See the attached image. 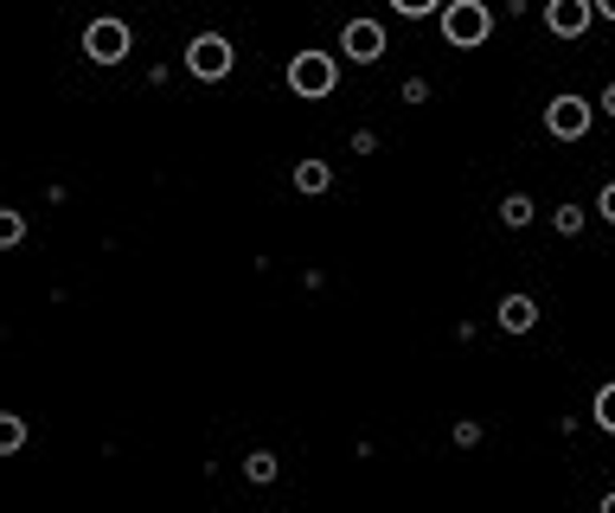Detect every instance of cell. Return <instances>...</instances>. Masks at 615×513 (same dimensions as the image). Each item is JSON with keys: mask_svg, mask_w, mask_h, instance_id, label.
I'll use <instances>...</instances> for the list:
<instances>
[{"mask_svg": "<svg viewBox=\"0 0 615 513\" xmlns=\"http://www.w3.org/2000/svg\"><path fill=\"white\" fill-rule=\"evenodd\" d=\"M590 116H597V103L577 97V90H564V97L546 103V136H558V142H584V136H590Z\"/></svg>", "mask_w": 615, "mask_h": 513, "instance_id": "5", "label": "cell"}, {"mask_svg": "<svg viewBox=\"0 0 615 513\" xmlns=\"http://www.w3.org/2000/svg\"><path fill=\"white\" fill-rule=\"evenodd\" d=\"M341 52L353 59V65H379V59L392 52V39H385V26H379V20H366V13H359V20H346V26H341Z\"/></svg>", "mask_w": 615, "mask_h": 513, "instance_id": "6", "label": "cell"}, {"mask_svg": "<svg viewBox=\"0 0 615 513\" xmlns=\"http://www.w3.org/2000/svg\"><path fill=\"white\" fill-rule=\"evenodd\" d=\"M129 52H136V26H129V20L103 13V20L84 26V59H90V65H123Z\"/></svg>", "mask_w": 615, "mask_h": 513, "instance_id": "4", "label": "cell"}, {"mask_svg": "<svg viewBox=\"0 0 615 513\" xmlns=\"http://www.w3.org/2000/svg\"><path fill=\"white\" fill-rule=\"evenodd\" d=\"M26 231H33V225H26L20 206H0V251H20V244H26Z\"/></svg>", "mask_w": 615, "mask_h": 513, "instance_id": "12", "label": "cell"}, {"mask_svg": "<svg viewBox=\"0 0 615 513\" xmlns=\"http://www.w3.org/2000/svg\"><path fill=\"white\" fill-rule=\"evenodd\" d=\"M481 437H487V431H481L475 418H462V424H456V431H449V443H456V449H475Z\"/></svg>", "mask_w": 615, "mask_h": 513, "instance_id": "17", "label": "cell"}, {"mask_svg": "<svg viewBox=\"0 0 615 513\" xmlns=\"http://www.w3.org/2000/svg\"><path fill=\"white\" fill-rule=\"evenodd\" d=\"M500 225H507V231L533 225V200H526V193H507V200H500Z\"/></svg>", "mask_w": 615, "mask_h": 513, "instance_id": "13", "label": "cell"}, {"mask_svg": "<svg viewBox=\"0 0 615 513\" xmlns=\"http://www.w3.org/2000/svg\"><path fill=\"white\" fill-rule=\"evenodd\" d=\"M289 187H295L302 200H321V193L334 187V167H328L321 154H308V161H295V174H289Z\"/></svg>", "mask_w": 615, "mask_h": 513, "instance_id": "8", "label": "cell"}, {"mask_svg": "<svg viewBox=\"0 0 615 513\" xmlns=\"http://www.w3.org/2000/svg\"><path fill=\"white\" fill-rule=\"evenodd\" d=\"M405 103H430V77H405Z\"/></svg>", "mask_w": 615, "mask_h": 513, "instance_id": "19", "label": "cell"}, {"mask_svg": "<svg viewBox=\"0 0 615 513\" xmlns=\"http://www.w3.org/2000/svg\"><path fill=\"white\" fill-rule=\"evenodd\" d=\"M276 475H282V462H276L270 449H251V456H244V482H251V488H270Z\"/></svg>", "mask_w": 615, "mask_h": 513, "instance_id": "11", "label": "cell"}, {"mask_svg": "<svg viewBox=\"0 0 615 513\" xmlns=\"http://www.w3.org/2000/svg\"><path fill=\"white\" fill-rule=\"evenodd\" d=\"M590 418H597V431H610V437H615V385H597V398H590Z\"/></svg>", "mask_w": 615, "mask_h": 513, "instance_id": "14", "label": "cell"}, {"mask_svg": "<svg viewBox=\"0 0 615 513\" xmlns=\"http://www.w3.org/2000/svg\"><path fill=\"white\" fill-rule=\"evenodd\" d=\"M187 77H200V84H225V77L238 72V46L225 39V33H200V39H187Z\"/></svg>", "mask_w": 615, "mask_h": 513, "instance_id": "3", "label": "cell"}, {"mask_svg": "<svg viewBox=\"0 0 615 513\" xmlns=\"http://www.w3.org/2000/svg\"><path fill=\"white\" fill-rule=\"evenodd\" d=\"M494 321H500L507 334H533V328H539V302H533V295H500Z\"/></svg>", "mask_w": 615, "mask_h": 513, "instance_id": "9", "label": "cell"}, {"mask_svg": "<svg viewBox=\"0 0 615 513\" xmlns=\"http://www.w3.org/2000/svg\"><path fill=\"white\" fill-rule=\"evenodd\" d=\"M590 20H597V0H546V33H558V39L590 33Z\"/></svg>", "mask_w": 615, "mask_h": 513, "instance_id": "7", "label": "cell"}, {"mask_svg": "<svg viewBox=\"0 0 615 513\" xmlns=\"http://www.w3.org/2000/svg\"><path fill=\"white\" fill-rule=\"evenodd\" d=\"M551 231H558V238H577V231H584V206H558V213H551Z\"/></svg>", "mask_w": 615, "mask_h": 513, "instance_id": "16", "label": "cell"}, {"mask_svg": "<svg viewBox=\"0 0 615 513\" xmlns=\"http://www.w3.org/2000/svg\"><path fill=\"white\" fill-rule=\"evenodd\" d=\"M597 13H603V20H615V0H597Z\"/></svg>", "mask_w": 615, "mask_h": 513, "instance_id": "22", "label": "cell"}, {"mask_svg": "<svg viewBox=\"0 0 615 513\" xmlns=\"http://www.w3.org/2000/svg\"><path fill=\"white\" fill-rule=\"evenodd\" d=\"M436 20H443V39L462 46V52H475V46L494 39V7H487V0H449Z\"/></svg>", "mask_w": 615, "mask_h": 513, "instance_id": "1", "label": "cell"}, {"mask_svg": "<svg viewBox=\"0 0 615 513\" xmlns=\"http://www.w3.org/2000/svg\"><path fill=\"white\" fill-rule=\"evenodd\" d=\"M597 219L615 225V180H603V193H597Z\"/></svg>", "mask_w": 615, "mask_h": 513, "instance_id": "18", "label": "cell"}, {"mask_svg": "<svg viewBox=\"0 0 615 513\" xmlns=\"http://www.w3.org/2000/svg\"><path fill=\"white\" fill-rule=\"evenodd\" d=\"M282 77H289V90H295V97L321 103V97H334V90H341V59H334V52H295Z\"/></svg>", "mask_w": 615, "mask_h": 513, "instance_id": "2", "label": "cell"}, {"mask_svg": "<svg viewBox=\"0 0 615 513\" xmlns=\"http://www.w3.org/2000/svg\"><path fill=\"white\" fill-rule=\"evenodd\" d=\"M597 513H615V488H610V495H603V501H597Z\"/></svg>", "mask_w": 615, "mask_h": 513, "instance_id": "21", "label": "cell"}, {"mask_svg": "<svg viewBox=\"0 0 615 513\" xmlns=\"http://www.w3.org/2000/svg\"><path fill=\"white\" fill-rule=\"evenodd\" d=\"M26 443H33V424L20 411H0V456H20Z\"/></svg>", "mask_w": 615, "mask_h": 513, "instance_id": "10", "label": "cell"}, {"mask_svg": "<svg viewBox=\"0 0 615 513\" xmlns=\"http://www.w3.org/2000/svg\"><path fill=\"white\" fill-rule=\"evenodd\" d=\"M597 110H603V116H615V77L603 84V97H597Z\"/></svg>", "mask_w": 615, "mask_h": 513, "instance_id": "20", "label": "cell"}, {"mask_svg": "<svg viewBox=\"0 0 615 513\" xmlns=\"http://www.w3.org/2000/svg\"><path fill=\"white\" fill-rule=\"evenodd\" d=\"M385 7H392L398 20H423V13H443L449 0H385Z\"/></svg>", "mask_w": 615, "mask_h": 513, "instance_id": "15", "label": "cell"}]
</instances>
